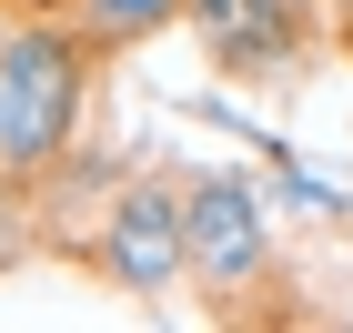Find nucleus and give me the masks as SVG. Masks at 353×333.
Segmentation results:
<instances>
[{
	"label": "nucleus",
	"mask_w": 353,
	"mask_h": 333,
	"mask_svg": "<svg viewBox=\"0 0 353 333\" xmlns=\"http://www.w3.org/2000/svg\"><path fill=\"white\" fill-rule=\"evenodd\" d=\"M71 10H81V30H91V41H141V30L182 21V0H71Z\"/></svg>",
	"instance_id": "39448f33"
},
{
	"label": "nucleus",
	"mask_w": 353,
	"mask_h": 333,
	"mask_svg": "<svg viewBox=\"0 0 353 333\" xmlns=\"http://www.w3.org/2000/svg\"><path fill=\"white\" fill-rule=\"evenodd\" d=\"M71 121H81V41L41 21H21L0 41V162L41 172L71 152Z\"/></svg>",
	"instance_id": "f257e3e1"
},
{
	"label": "nucleus",
	"mask_w": 353,
	"mask_h": 333,
	"mask_svg": "<svg viewBox=\"0 0 353 333\" xmlns=\"http://www.w3.org/2000/svg\"><path fill=\"white\" fill-rule=\"evenodd\" d=\"M101 273L121 293H172L192 273V243H182V192L141 182V192L111 202V232H101Z\"/></svg>",
	"instance_id": "7ed1b4c3"
},
{
	"label": "nucleus",
	"mask_w": 353,
	"mask_h": 333,
	"mask_svg": "<svg viewBox=\"0 0 353 333\" xmlns=\"http://www.w3.org/2000/svg\"><path fill=\"white\" fill-rule=\"evenodd\" d=\"M10 10H21V21H41V10H71V0H10Z\"/></svg>",
	"instance_id": "423d86ee"
},
{
	"label": "nucleus",
	"mask_w": 353,
	"mask_h": 333,
	"mask_svg": "<svg viewBox=\"0 0 353 333\" xmlns=\"http://www.w3.org/2000/svg\"><path fill=\"white\" fill-rule=\"evenodd\" d=\"M182 243H192V273L212 283V293H243V283H263V263H272L263 192H252L243 172H202V182L182 192Z\"/></svg>",
	"instance_id": "f03ea898"
},
{
	"label": "nucleus",
	"mask_w": 353,
	"mask_h": 333,
	"mask_svg": "<svg viewBox=\"0 0 353 333\" xmlns=\"http://www.w3.org/2000/svg\"><path fill=\"white\" fill-rule=\"evenodd\" d=\"M182 21L212 41L222 71H283L303 51V10L293 0H182Z\"/></svg>",
	"instance_id": "20e7f679"
}]
</instances>
